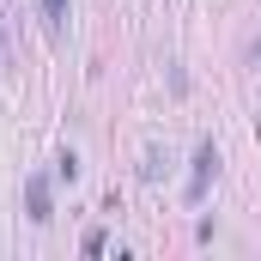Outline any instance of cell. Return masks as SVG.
<instances>
[{"instance_id": "2", "label": "cell", "mask_w": 261, "mask_h": 261, "mask_svg": "<svg viewBox=\"0 0 261 261\" xmlns=\"http://www.w3.org/2000/svg\"><path fill=\"white\" fill-rule=\"evenodd\" d=\"M24 213H31V225H49V219H55V195H49V176H31V182H24Z\"/></svg>"}, {"instance_id": "1", "label": "cell", "mask_w": 261, "mask_h": 261, "mask_svg": "<svg viewBox=\"0 0 261 261\" xmlns=\"http://www.w3.org/2000/svg\"><path fill=\"white\" fill-rule=\"evenodd\" d=\"M219 176V146L213 140H200L195 146V170H189V200H206V182Z\"/></svg>"}, {"instance_id": "3", "label": "cell", "mask_w": 261, "mask_h": 261, "mask_svg": "<svg viewBox=\"0 0 261 261\" xmlns=\"http://www.w3.org/2000/svg\"><path fill=\"white\" fill-rule=\"evenodd\" d=\"M61 24H67V0H43V31L61 37Z\"/></svg>"}, {"instance_id": "4", "label": "cell", "mask_w": 261, "mask_h": 261, "mask_svg": "<svg viewBox=\"0 0 261 261\" xmlns=\"http://www.w3.org/2000/svg\"><path fill=\"white\" fill-rule=\"evenodd\" d=\"M249 61H255V67H261V37H255V49H249Z\"/></svg>"}]
</instances>
